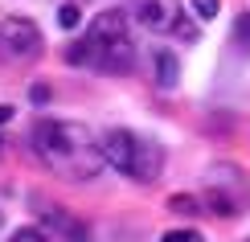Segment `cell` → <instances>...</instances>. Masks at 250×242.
<instances>
[{"label":"cell","instance_id":"obj_4","mask_svg":"<svg viewBox=\"0 0 250 242\" xmlns=\"http://www.w3.org/2000/svg\"><path fill=\"white\" fill-rule=\"evenodd\" d=\"M131 17L140 21L148 33H160V37H185V41H197V29L185 25V8L181 0H131Z\"/></svg>","mask_w":250,"mask_h":242},{"label":"cell","instance_id":"obj_9","mask_svg":"<svg viewBox=\"0 0 250 242\" xmlns=\"http://www.w3.org/2000/svg\"><path fill=\"white\" fill-rule=\"evenodd\" d=\"M58 25H62V29H78V25H82L78 4H62V8H58Z\"/></svg>","mask_w":250,"mask_h":242},{"label":"cell","instance_id":"obj_12","mask_svg":"<svg viewBox=\"0 0 250 242\" xmlns=\"http://www.w3.org/2000/svg\"><path fill=\"white\" fill-rule=\"evenodd\" d=\"M168 205L176 209V214H193V209H197V197H172Z\"/></svg>","mask_w":250,"mask_h":242},{"label":"cell","instance_id":"obj_5","mask_svg":"<svg viewBox=\"0 0 250 242\" xmlns=\"http://www.w3.org/2000/svg\"><path fill=\"white\" fill-rule=\"evenodd\" d=\"M45 54V37L29 17H4L0 21V58L4 62H37Z\"/></svg>","mask_w":250,"mask_h":242},{"label":"cell","instance_id":"obj_6","mask_svg":"<svg viewBox=\"0 0 250 242\" xmlns=\"http://www.w3.org/2000/svg\"><path fill=\"white\" fill-rule=\"evenodd\" d=\"M176 78H181V58L172 49H152V82L160 90H172Z\"/></svg>","mask_w":250,"mask_h":242},{"label":"cell","instance_id":"obj_3","mask_svg":"<svg viewBox=\"0 0 250 242\" xmlns=\"http://www.w3.org/2000/svg\"><path fill=\"white\" fill-rule=\"evenodd\" d=\"M99 152H103V164H111L115 173L131 176V181H144V185L164 173L160 144L148 140V135H140V132H131V128H111L99 140Z\"/></svg>","mask_w":250,"mask_h":242},{"label":"cell","instance_id":"obj_16","mask_svg":"<svg viewBox=\"0 0 250 242\" xmlns=\"http://www.w3.org/2000/svg\"><path fill=\"white\" fill-rule=\"evenodd\" d=\"M0 148H4V144H0Z\"/></svg>","mask_w":250,"mask_h":242},{"label":"cell","instance_id":"obj_8","mask_svg":"<svg viewBox=\"0 0 250 242\" xmlns=\"http://www.w3.org/2000/svg\"><path fill=\"white\" fill-rule=\"evenodd\" d=\"M160 242H205L201 230H193V226H181V230H168Z\"/></svg>","mask_w":250,"mask_h":242},{"label":"cell","instance_id":"obj_10","mask_svg":"<svg viewBox=\"0 0 250 242\" xmlns=\"http://www.w3.org/2000/svg\"><path fill=\"white\" fill-rule=\"evenodd\" d=\"M189 4H193V13L201 17V21H213L217 8H222V0H189Z\"/></svg>","mask_w":250,"mask_h":242},{"label":"cell","instance_id":"obj_14","mask_svg":"<svg viewBox=\"0 0 250 242\" xmlns=\"http://www.w3.org/2000/svg\"><path fill=\"white\" fill-rule=\"evenodd\" d=\"M13 119V107H4V103H0V123H8Z\"/></svg>","mask_w":250,"mask_h":242},{"label":"cell","instance_id":"obj_7","mask_svg":"<svg viewBox=\"0 0 250 242\" xmlns=\"http://www.w3.org/2000/svg\"><path fill=\"white\" fill-rule=\"evenodd\" d=\"M234 49L250 54V8H246V13H238V21H234Z\"/></svg>","mask_w":250,"mask_h":242},{"label":"cell","instance_id":"obj_11","mask_svg":"<svg viewBox=\"0 0 250 242\" xmlns=\"http://www.w3.org/2000/svg\"><path fill=\"white\" fill-rule=\"evenodd\" d=\"M8 242H49V238L41 234V230H33V226H25V230H17V234L8 238Z\"/></svg>","mask_w":250,"mask_h":242},{"label":"cell","instance_id":"obj_1","mask_svg":"<svg viewBox=\"0 0 250 242\" xmlns=\"http://www.w3.org/2000/svg\"><path fill=\"white\" fill-rule=\"evenodd\" d=\"M33 152L45 168L70 181H95L103 173V152L90 128L70 119H37L33 128Z\"/></svg>","mask_w":250,"mask_h":242},{"label":"cell","instance_id":"obj_15","mask_svg":"<svg viewBox=\"0 0 250 242\" xmlns=\"http://www.w3.org/2000/svg\"><path fill=\"white\" fill-rule=\"evenodd\" d=\"M0 226H4V218H0Z\"/></svg>","mask_w":250,"mask_h":242},{"label":"cell","instance_id":"obj_13","mask_svg":"<svg viewBox=\"0 0 250 242\" xmlns=\"http://www.w3.org/2000/svg\"><path fill=\"white\" fill-rule=\"evenodd\" d=\"M29 99H33L37 107H41V103H49V87H45V82H33V90H29Z\"/></svg>","mask_w":250,"mask_h":242},{"label":"cell","instance_id":"obj_2","mask_svg":"<svg viewBox=\"0 0 250 242\" xmlns=\"http://www.w3.org/2000/svg\"><path fill=\"white\" fill-rule=\"evenodd\" d=\"M70 66H86L99 74H131L135 70V37L123 8H107L86 25V33L66 45Z\"/></svg>","mask_w":250,"mask_h":242}]
</instances>
